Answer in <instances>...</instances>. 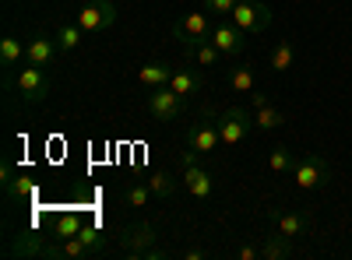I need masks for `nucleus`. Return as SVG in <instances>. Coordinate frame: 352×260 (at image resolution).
Segmentation results:
<instances>
[{
	"mask_svg": "<svg viewBox=\"0 0 352 260\" xmlns=\"http://www.w3.org/2000/svg\"><path fill=\"white\" fill-rule=\"evenodd\" d=\"M8 257H21V260H64V246H60V239H53L50 233L46 236L21 233V236H11Z\"/></svg>",
	"mask_w": 352,
	"mask_h": 260,
	"instance_id": "nucleus-1",
	"label": "nucleus"
},
{
	"mask_svg": "<svg viewBox=\"0 0 352 260\" xmlns=\"http://www.w3.org/2000/svg\"><path fill=\"white\" fill-rule=\"evenodd\" d=\"M212 18L204 14V11H190V14H184L180 21L173 25V39L180 43V49L190 56L197 46H204V43H212Z\"/></svg>",
	"mask_w": 352,
	"mask_h": 260,
	"instance_id": "nucleus-2",
	"label": "nucleus"
},
{
	"mask_svg": "<svg viewBox=\"0 0 352 260\" xmlns=\"http://www.w3.org/2000/svg\"><path fill=\"white\" fill-rule=\"evenodd\" d=\"M292 180H296L300 190H320V187L331 183V165H328L324 155L307 152L303 158L292 162Z\"/></svg>",
	"mask_w": 352,
	"mask_h": 260,
	"instance_id": "nucleus-3",
	"label": "nucleus"
},
{
	"mask_svg": "<svg viewBox=\"0 0 352 260\" xmlns=\"http://www.w3.org/2000/svg\"><path fill=\"white\" fill-rule=\"evenodd\" d=\"M8 84H11V88H14L28 106H36V102H43V99L50 95V78H46V71H43V67H32V64H25L14 78H8Z\"/></svg>",
	"mask_w": 352,
	"mask_h": 260,
	"instance_id": "nucleus-4",
	"label": "nucleus"
},
{
	"mask_svg": "<svg viewBox=\"0 0 352 260\" xmlns=\"http://www.w3.org/2000/svg\"><path fill=\"white\" fill-rule=\"evenodd\" d=\"M212 46L222 53V56H229V60H240V56L247 53V32L236 25V21H226V18H219L215 21V28H212Z\"/></svg>",
	"mask_w": 352,
	"mask_h": 260,
	"instance_id": "nucleus-5",
	"label": "nucleus"
},
{
	"mask_svg": "<svg viewBox=\"0 0 352 260\" xmlns=\"http://www.w3.org/2000/svg\"><path fill=\"white\" fill-rule=\"evenodd\" d=\"M250 130H254V117H250L243 106H232V109L219 113V134H222L226 148H236V144H243Z\"/></svg>",
	"mask_w": 352,
	"mask_h": 260,
	"instance_id": "nucleus-6",
	"label": "nucleus"
},
{
	"mask_svg": "<svg viewBox=\"0 0 352 260\" xmlns=\"http://www.w3.org/2000/svg\"><path fill=\"white\" fill-rule=\"evenodd\" d=\"M116 239H120V250H124L127 260H141L144 250L155 246L159 236H155V228L148 222H134V225H124L120 233H116Z\"/></svg>",
	"mask_w": 352,
	"mask_h": 260,
	"instance_id": "nucleus-7",
	"label": "nucleus"
},
{
	"mask_svg": "<svg viewBox=\"0 0 352 260\" xmlns=\"http://www.w3.org/2000/svg\"><path fill=\"white\" fill-rule=\"evenodd\" d=\"M116 21V4L113 0H88V4L78 11V25L85 36H99Z\"/></svg>",
	"mask_w": 352,
	"mask_h": 260,
	"instance_id": "nucleus-8",
	"label": "nucleus"
},
{
	"mask_svg": "<svg viewBox=\"0 0 352 260\" xmlns=\"http://www.w3.org/2000/svg\"><path fill=\"white\" fill-rule=\"evenodd\" d=\"M229 18L236 21L247 36H261V32H268V25H272V8L257 4V0H240L236 11H232Z\"/></svg>",
	"mask_w": 352,
	"mask_h": 260,
	"instance_id": "nucleus-9",
	"label": "nucleus"
},
{
	"mask_svg": "<svg viewBox=\"0 0 352 260\" xmlns=\"http://www.w3.org/2000/svg\"><path fill=\"white\" fill-rule=\"evenodd\" d=\"M184 102L187 99H180L169 84H162V88H152L148 92V117L152 120H159V123H169V120H176L184 113Z\"/></svg>",
	"mask_w": 352,
	"mask_h": 260,
	"instance_id": "nucleus-10",
	"label": "nucleus"
},
{
	"mask_svg": "<svg viewBox=\"0 0 352 260\" xmlns=\"http://www.w3.org/2000/svg\"><path fill=\"white\" fill-rule=\"evenodd\" d=\"M56 53H60V46H56V36L36 32L32 39H28V46H25V64H32V67H50V64L56 60Z\"/></svg>",
	"mask_w": 352,
	"mask_h": 260,
	"instance_id": "nucleus-11",
	"label": "nucleus"
},
{
	"mask_svg": "<svg viewBox=\"0 0 352 260\" xmlns=\"http://www.w3.org/2000/svg\"><path fill=\"white\" fill-rule=\"evenodd\" d=\"M184 187H187V193L190 197H197V200H212V193H215V180H212V172L204 169L201 162H190V165H184Z\"/></svg>",
	"mask_w": 352,
	"mask_h": 260,
	"instance_id": "nucleus-12",
	"label": "nucleus"
},
{
	"mask_svg": "<svg viewBox=\"0 0 352 260\" xmlns=\"http://www.w3.org/2000/svg\"><path fill=\"white\" fill-rule=\"evenodd\" d=\"M219 144H222V134H219V123H197L187 137V148L194 155H215L219 152Z\"/></svg>",
	"mask_w": 352,
	"mask_h": 260,
	"instance_id": "nucleus-13",
	"label": "nucleus"
},
{
	"mask_svg": "<svg viewBox=\"0 0 352 260\" xmlns=\"http://www.w3.org/2000/svg\"><path fill=\"white\" fill-rule=\"evenodd\" d=\"M272 222H275L278 233L289 236V239L307 236V233H310V225H314V218H310L307 211H272Z\"/></svg>",
	"mask_w": 352,
	"mask_h": 260,
	"instance_id": "nucleus-14",
	"label": "nucleus"
},
{
	"mask_svg": "<svg viewBox=\"0 0 352 260\" xmlns=\"http://www.w3.org/2000/svg\"><path fill=\"white\" fill-rule=\"evenodd\" d=\"M169 88L180 95V99H194V95H201V88H204V78H201L194 67H176L173 78H169Z\"/></svg>",
	"mask_w": 352,
	"mask_h": 260,
	"instance_id": "nucleus-15",
	"label": "nucleus"
},
{
	"mask_svg": "<svg viewBox=\"0 0 352 260\" xmlns=\"http://www.w3.org/2000/svg\"><path fill=\"white\" fill-rule=\"evenodd\" d=\"M292 253H296V246H292V239L282 236V233H272V236L261 239V260H289Z\"/></svg>",
	"mask_w": 352,
	"mask_h": 260,
	"instance_id": "nucleus-16",
	"label": "nucleus"
},
{
	"mask_svg": "<svg viewBox=\"0 0 352 260\" xmlns=\"http://www.w3.org/2000/svg\"><path fill=\"white\" fill-rule=\"evenodd\" d=\"M173 71H176V67L152 60V64H144V67L138 71V84H141V88H148V92H152V88H162V84H169Z\"/></svg>",
	"mask_w": 352,
	"mask_h": 260,
	"instance_id": "nucleus-17",
	"label": "nucleus"
},
{
	"mask_svg": "<svg viewBox=\"0 0 352 260\" xmlns=\"http://www.w3.org/2000/svg\"><path fill=\"white\" fill-rule=\"evenodd\" d=\"M18 64H25V46L14 36H4V39H0V67L11 74Z\"/></svg>",
	"mask_w": 352,
	"mask_h": 260,
	"instance_id": "nucleus-18",
	"label": "nucleus"
},
{
	"mask_svg": "<svg viewBox=\"0 0 352 260\" xmlns=\"http://www.w3.org/2000/svg\"><path fill=\"white\" fill-rule=\"evenodd\" d=\"M229 88L240 92V95H250L257 88V78H254V67L250 64H236L229 67Z\"/></svg>",
	"mask_w": 352,
	"mask_h": 260,
	"instance_id": "nucleus-19",
	"label": "nucleus"
},
{
	"mask_svg": "<svg viewBox=\"0 0 352 260\" xmlns=\"http://www.w3.org/2000/svg\"><path fill=\"white\" fill-rule=\"evenodd\" d=\"M81 225H85V218L81 215H74V211H67V215H60L56 222H50V236L53 239H71V236H78L81 233Z\"/></svg>",
	"mask_w": 352,
	"mask_h": 260,
	"instance_id": "nucleus-20",
	"label": "nucleus"
},
{
	"mask_svg": "<svg viewBox=\"0 0 352 260\" xmlns=\"http://www.w3.org/2000/svg\"><path fill=\"white\" fill-rule=\"evenodd\" d=\"M56 46H60V53H74L78 46H81V25L78 21H60V25H56Z\"/></svg>",
	"mask_w": 352,
	"mask_h": 260,
	"instance_id": "nucleus-21",
	"label": "nucleus"
},
{
	"mask_svg": "<svg viewBox=\"0 0 352 260\" xmlns=\"http://www.w3.org/2000/svg\"><path fill=\"white\" fill-rule=\"evenodd\" d=\"M180 183H184V180H176L173 172H166V169H155L152 176H148V187H152V193H155L159 200L173 197L176 190H180Z\"/></svg>",
	"mask_w": 352,
	"mask_h": 260,
	"instance_id": "nucleus-22",
	"label": "nucleus"
},
{
	"mask_svg": "<svg viewBox=\"0 0 352 260\" xmlns=\"http://www.w3.org/2000/svg\"><path fill=\"white\" fill-rule=\"evenodd\" d=\"M292 64H296V49H292L289 39H278L272 46V67H275V74H285Z\"/></svg>",
	"mask_w": 352,
	"mask_h": 260,
	"instance_id": "nucleus-23",
	"label": "nucleus"
},
{
	"mask_svg": "<svg viewBox=\"0 0 352 260\" xmlns=\"http://www.w3.org/2000/svg\"><path fill=\"white\" fill-rule=\"evenodd\" d=\"M60 246H64V260H96V257H102L96 246H88L81 236H71V239H64Z\"/></svg>",
	"mask_w": 352,
	"mask_h": 260,
	"instance_id": "nucleus-24",
	"label": "nucleus"
},
{
	"mask_svg": "<svg viewBox=\"0 0 352 260\" xmlns=\"http://www.w3.org/2000/svg\"><path fill=\"white\" fill-rule=\"evenodd\" d=\"M282 123H285V113L275 109L272 102H268V106H261V109H257V117H254V127H257V130H278Z\"/></svg>",
	"mask_w": 352,
	"mask_h": 260,
	"instance_id": "nucleus-25",
	"label": "nucleus"
},
{
	"mask_svg": "<svg viewBox=\"0 0 352 260\" xmlns=\"http://www.w3.org/2000/svg\"><path fill=\"white\" fill-rule=\"evenodd\" d=\"M152 197H155V193H152L148 180H144V183H131V187L124 190V204H127V208H148Z\"/></svg>",
	"mask_w": 352,
	"mask_h": 260,
	"instance_id": "nucleus-26",
	"label": "nucleus"
},
{
	"mask_svg": "<svg viewBox=\"0 0 352 260\" xmlns=\"http://www.w3.org/2000/svg\"><path fill=\"white\" fill-rule=\"evenodd\" d=\"M4 190H8V197H11V200H28V197H36L39 183H36L32 176H14Z\"/></svg>",
	"mask_w": 352,
	"mask_h": 260,
	"instance_id": "nucleus-27",
	"label": "nucleus"
},
{
	"mask_svg": "<svg viewBox=\"0 0 352 260\" xmlns=\"http://www.w3.org/2000/svg\"><path fill=\"white\" fill-rule=\"evenodd\" d=\"M187 60H194L197 67H219V60H222V53L212 46V43H204V46H197Z\"/></svg>",
	"mask_w": 352,
	"mask_h": 260,
	"instance_id": "nucleus-28",
	"label": "nucleus"
},
{
	"mask_svg": "<svg viewBox=\"0 0 352 260\" xmlns=\"http://www.w3.org/2000/svg\"><path fill=\"white\" fill-rule=\"evenodd\" d=\"M292 162H296V158H292V152L285 148V144H278V148L268 155V169L275 172V176H278V172H292Z\"/></svg>",
	"mask_w": 352,
	"mask_h": 260,
	"instance_id": "nucleus-29",
	"label": "nucleus"
},
{
	"mask_svg": "<svg viewBox=\"0 0 352 260\" xmlns=\"http://www.w3.org/2000/svg\"><path fill=\"white\" fill-rule=\"evenodd\" d=\"M236 4H240V0H204V11H212L219 18H229L232 11H236Z\"/></svg>",
	"mask_w": 352,
	"mask_h": 260,
	"instance_id": "nucleus-30",
	"label": "nucleus"
},
{
	"mask_svg": "<svg viewBox=\"0 0 352 260\" xmlns=\"http://www.w3.org/2000/svg\"><path fill=\"white\" fill-rule=\"evenodd\" d=\"M236 257H240V260H261V246H250V243H247V246L236 250Z\"/></svg>",
	"mask_w": 352,
	"mask_h": 260,
	"instance_id": "nucleus-31",
	"label": "nucleus"
},
{
	"mask_svg": "<svg viewBox=\"0 0 352 260\" xmlns=\"http://www.w3.org/2000/svg\"><path fill=\"white\" fill-rule=\"evenodd\" d=\"M180 257H184V260H208V250H201V246H187Z\"/></svg>",
	"mask_w": 352,
	"mask_h": 260,
	"instance_id": "nucleus-32",
	"label": "nucleus"
},
{
	"mask_svg": "<svg viewBox=\"0 0 352 260\" xmlns=\"http://www.w3.org/2000/svg\"><path fill=\"white\" fill-rule=\"evenodd\" d=\"M14 180V165L11 162H4V165H0V187H8Z\"/></svg>",
	"mask_w": 352,
	"mask_h": 260,
	"instance_id": "nucleus-33",
	"label": "nucleus"
},
{
	"mask_svg": "<svg viewBox=\"0 0 352 260\" xmlns=\"http://www.w3.org/2000/svg\"><path fill=\"white\" fill-rule=\"evenodd\" d=\"M247 102H250L254 109H261V106H268V95H264V92H257V88H254V92L247 95Z\"/></svg>",
	"mask_w": 352,
	"mask_h": 260,
	"instance_id": "nucleus-34",
	"label": "nucleus"
},
{
	"mask_svg": "<svg viewBox=\"0 0 352 260\" xmlns=\"http://www.w3.org/2000/svg\"><path fill=\"white\" fill-rule=\"evenodd\" d=\"M166 257H169L166 250H159V246H148V250H144V257H141V260H166Z\"/></svg>",
	"mask_w": 352,
	"mask_h": 260,
	"instance_id": "nucleus-35",
	"label": "nucleus"
}]
</instances>
